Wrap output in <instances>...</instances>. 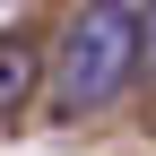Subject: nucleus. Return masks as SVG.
I'll use <instances>...</instances> for the list:
<instances>
[{
  "label": "nucleus",
  "instance_id": "nucleus-3",
  "mask_svg": "<svg viewBox=\"0 0 156 156\" xmlns=\"http://www.w3.org/2000/svg\"><path fill=\"white\" fill-rule=\"evenodd\" d=\"M0 9H17V0H0Z\"/></svg>",
  "mask_w": 156,
  "mask_h": 156
},
{
  "label": "nucleus",
  "instance_id": "nucleus-1",
  "mask_svg": "<svg viewBox=\"0 0 156 156\" xmlns=\"http://www.w3.org/2000/svg\"><path fill=\"white\" fill-rule=\"evenodd\" d=\"M139 52H147L139 9H130V0H87V9L69 17L61 52H52V113L78 122V113L113 104V95L130 87V69H139Z\"/></svg>",
  "mask_w": 156,
  "mask_h": 156
},
{
  "label": "nucleus",
  "instance_id": "nucleus-2",
  "mask_svg": "<svg viewBox=\"0 0 156 156\" xmlns=\"http://www.w3.org/2000/svg\"><path fill=\"white\" fill-rule=\"evenodd\" d=\"M35 69H44V52L17 44V35H0V113H17V104L35 95Z\"/></svg>",
  "mask_w": 156,
  "mask_h": 156
}]
</instances>
